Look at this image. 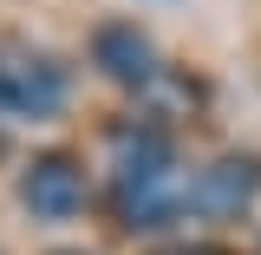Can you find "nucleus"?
<instances>
[{"label": "nucleus", "mask_w": 261, "mask_h": 255, "mask_svg": "<svg viewBox=\"0 0 261 255\" xmlns=\"http://www.w3.org/2000/svg\"><path fill=\"white\" fill-rule=\"evenodd\" d=\"M255 196H261V170L248 157H222V164H209V170H196V183L183 190V203H190L196 216H242Z\"/></svg>", "instance_id": "obj_4"}, {"label": "nucleus", "mask_w": 261, "mask_h": 255, "mask_svg": "<svg viewBox=\"0 0 261 255\" xmlns=\"http://www.w3.org/2000/svg\"><path fill=\"white\" fill-rule=\"evenodd\" d=\"M170 255H222V249H202V242H196V249H170Z\"/></svg>", "instance_id": "obj_6"}, {"label": "nucleus", "mask_w": 261, "mask_h": 255, "mask_svg": "<svg viewBox=\"0 0 261 255\" xmlns=\"http://www.w3.org/2000/svg\"><path fill=\"white\" fill-rule=\"evenodd\" d=\"M92 59L105 79H118V85H150L157 79V53H150V39L130 27V20H111V27L92 33Z\"/></svg>", "instance_id": "obj_5"}, {"label": "nucleus", "mask_w": 261, "mask_h": 255, "mask_svg": "<svg viewBox=\"0 0 261 255\" xmlns=\"http://www.w3.org/2000/svg\"><path fill=\"white\" fill-rule=\"evenodd\" d=\"M170 170H176V151L157 125L111 131V183H118V210L130 229H163L183 210V190Z\"/></svg>", "instance_id": "obj_1"}, {"label": "nucleus", "mask_w": 261, "mask_h": 255, "mask_svg": "<svg viewBox=\"0 0 261 255\" xmlns=\"http://www.w3.org/2000/svg\"><path fill=\"white\" fill-rule=\"evenodd\" d=\"M72 98V72L53 53H20L0 65V105L13 118H59Z\"/></svg>", "instance_id": "obj_2"}, {"label": "nucleus", "mask_w": 261, "mask_h": 255, "mask_svg": "<svg viewBox=\"0 0 261 255\" xmlns=\"http://www.w3.org/2000/svg\"><path fill=\"white\" fill-rule=\"evenodd\" d=\"M20 203H27L39 223H65V216H79L85 210V170L72 157H33L27 177H20Z\"/></svg>", "instance_id": "obj_3"}]
</instances>
